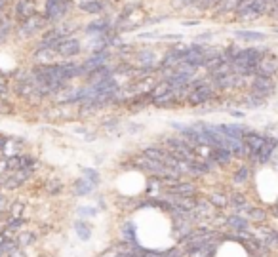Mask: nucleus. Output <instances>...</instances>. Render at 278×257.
<instances>
[{
    "label": "nucleus",
    "mask_w": 278,
    "mask_h": 257,
    "mask_svg": "<svg viewBox=\"0 0 278 257\" xmlns=\"http://www.w3.org/2000/svg\"><path fill=\"white\" fill-rule=\"evenodd\" d=\"M212 97H213L212 84H208L206 80H192L190 82V93L185 103L190 105V107H198V105H204L206 101H210Z\"/></svg>",
    "instance_id": "1"
},
{
    "label": "nucleus",
    "mask_w": 278,
    "mask_h": 257,
    "mask_svg": "<svg viewBox=\"0 0 278 257\" xmlns=\"http://www.w3.org/2000/svg\"><path fill=\"white\" fill-rule=\"evenodd\" d=\"M249 90L257 95V97H261V99H267V97H271L274 90H276V84H274V80L271 76H256V79L252 80V84H249Z\"/></svg>",
    "instance_id": "2"
},
{
    "label": "nucleus",
    "mask_w": 278,
    "mask_h": 257,
    "mask_svg": "<svg viewBox=\"0 0 278 257\" xmlns=\"http://www.w3.org/2000/svg\"><path fill=\"white\" fill-rule=\"evenodd\" d=\"M69 10V0H46L44 19L46 21H59Z\"/></svg>",
    "instance_id": "3"
},
{
    "label": "nucleus",
    "mask_w": 278,
    "mask_h": 257,
    "mask_svg": "<svg viewBox=\"0 0 278 257\" xmlns=\"http://www.w3.org/2000/svg\"><path fill=\"white\" fill-rule=\"evenodd\" d=\"M110 54L109 52H94V56L88 57L86 61H82L80 63V69H82V76H88L90 72L95 71V69H99V67H103V65H107V61H109Z\"/></svg>",
    "instance_id": "4"
},
{
    "label": "nucleus",
    "mask_w": 278,
    "mask_h": 257,
    "mask_svg": "<svg viewBox=\"0 0 278 257\" xmlns=\"http://www.w3.org/2000/svg\"><path fill=\"white\" fill-rule=\"evenodd\" d=\"M164 194L168 196H194L197 194V187L190 181H176L174 185L164 187Z\"/></svg>",
    "instance_id": "5"
},
{
    "label": "nucleus",
    "mask_w": 278,
    "mask_h": 257,
    "mask_svg": "<svg viewBox=\"0 0 278 257\" xmlns=\"http://www.w3.org/2000/svg\"><path fill=\"white\" fill-rule=\"evenodd\" d=\"M44 25H46L44 15L35 14L33 17H29L27 21H23V23H21V27H19V36H23V38H27V36L37 35L38 31H42V27H44Z\"/></svg>",
    "instance_id": "6"
},
{
    "label": "nucleus",
    "mask_w": 278,
    "mask_h": 257,
    "mask_svg": "<svg viewBox=\"0 0 278 257\" xmlns=\"http://www.w3.org/2000/svg\"><path fill=\"white\" fill-rule=\"evenodd\" d=\"M55 50H58L59 57L69 59V57H76L78 54H80L82 44H80V40H76V38H69V36H67L65 40H61V42L55 46Z\"/></svg>",
    "instance_id": "7"
},
{
    "label": "nucleus",
    "mask_w": 278,
    "mask_h": 257,
    "mask_svg": "<svg viewBox=\"0 0 278 257\" xmlns=\"http://www.w3.org/2000/svg\"><path fill=\"white\" fill-rule=\"evenodd\" d=\"M278 72V57L263 56L256 65V76H272Z\"/></svg>",
    "instance_id": "8"
},
{
    "label": "nucleus",
    "mask_w": 278,
    "mask_h": 257,
    "mask_svg": "<svg viewBox=\"0 0 278 257\" xmlns=\"http://www.w3.org/2000/svg\"><path fill=\"white\" fill-rule=\"evenodd\" d=\"M244 145H246V150H248V157H256L259 149L263 147L265 143V136L259 134V132H246L244 134Z\"/></svg>",
    "instance_id": "9"
},
{
    "label": "nucleus",
    "mask_w": 278,
    "mask_h": 257,
    "mask_svg": "<svg viewBox=\"0 0 278 257\" xmlns=\"http://www.w3.org/2000/svg\"><path fill=\"white\" fill-rule=\"evenodd\" d=\"M14 12H15V19L23 23L37 14V4H35V0H17Z\"/></svg>",
    "instance_id": "10"
},
{
    "label": "nucleus",
    "mask_w": 278,
    "mask_h": 257,
    "mask_svg": "<svg viewBox=\"0 0 278 257\" xmlns=\"http://www.w3.org/2000/svg\"><path fill=\"white\" fill-rule=\"evenodd\" d=\"M58 50L55 48H50V46H38L37 52H35V56L33 59L37 61V65H53L58 61Z\"/></svg>",
    "instance_id": "11"
},
{
    "label": "nucleus",
    "mask_w": 278,
    "mask_h": 257,
    "mask_svg": "<svg viewBox=\"0 0 278 257\" xmlns=\"http://www.w3.org/2000/svg\"><path fill=\"white\" fill-rule=\"evenodd\" d=\"M271 8V0H252L249 8L240 15L244 19H257L259 15H263Z\"/></svg>",
    "instance_id": "12"
},
{
    "label": "nucleus",
    "mask_w": 278,
    "mask_h": 257,
    "mask_svg": "<svg viewBox=\"0 0 278 257\" xmlns=\"http://www.w3.org/2000/svg\"><path fill=\"white\" fill-rule=\"evenodd\" d=\"M276 145H278V139H274L272 136H265L263 147L259 149V152H257L256 157H252V158H254V160H259L261 164L269 162V158L272 157V152H274V149H276Z\"/></svg>",
    "instance_id": "13"
},
{
    "label": "nucleus",
    "mask_w": 278,
    "mask_h": 257,
    "mask_svg": "<svg viewBox=\"0 0 278 257\" xmlns=\"http://www.w3.org/2000/svg\"><path fill=\"white\" fill-rule=\"evenodd\" d=\"M133 164L137 166V168H145V170H151L153 173H160L162 170H164V164L162 162H158V160H153V158H149V157H145L143 152L139 155V157H135L133 158Z\"/></svg>",
    "instance_id": "14"
},
{
    "label": "nucleus",
    "mask_w": 278,
    "mask_h": 257,
    "mask_svg": "<svg viewBox=\"0 0 278 257\" xmlns=\"http://www.w3.org/2000/svg\"><path fill=\"white\" fill-rule=\"evenodd\" d=\"M38 240V233H35V230H31V228H23V230H19L17 233V236H15V242H17V246L19 248H29V246H35Z\"/></svg>",
    "instance_id": "15"
},
{
    "label": "nucleus",
    "mask_w": 278,
    "mask_h": 257,
    "mask_svg": "<svg viewBox=\"0 0 278 257\" xmlns=\"http://www.w3.org/2000/svg\"><path fill=\"white\" fill-rule=\"evenodd\" d=\"M151 105H153V107H160V109H172V107H176V105H179L176 90L164 93V95H160V97H154V99L151 101Z\"/></svg>",
    "instance_id": "16"
},
{
    "label": "nucleus",
    "mask_w": 278,
    "mask_h": 257,
    "mask_svg": "<svg viewBox=\"0 0 278 257\" xmlns=\"http://www.w3.org/2000/svg\"><path fill=\"white\" fill-rule=\"evenodd\" d=\"M227 228H231V230H246V233H252L249 221L244 217V215H238V214L227 215Z\"/></svg>",
    "instance_id": "17"
},
{
    "label": "nucleus",
    "mask_w": 278,
    "mask_h": 257,
    "mask_svg": "<svg viewBox=\"0 0 278 257\" xmlns=\"http://www.w3.org/2000/svg\"><path fill=\"white\" fill-rule=\"evenodd\" d=\"M246 219L249 223H254V225H261L269 219V214H267V210L265 208H259V206H252L248 210V214H246Z\"/></svg>",
    "instance_id": "18"
},
{
    "label": "nucleus",
    "mask_w": 278,
    "mask_h": 257,
    "mask_svg": "<svg viewBox=\"0 0 278 257\" xmlns=\"http://www.w3.org/2000/svg\"><path fill=\"white\" fill-rule=\"evenodd\" d=\"M249 177H252V170H249V166L242 164L233 171L231 181H233V185H246V183L249 181Z\"/></svg>",
    "instance_id": "19"
},
{
    "label": "nucleus",
    "mask_w": 278,
    "mask_h": 257,
    "mask_svg": "<svg viewBox=\"0 0 278 257\" xmlns=\"http://www.w3.org/2000/svg\"><path fill=\"white\" fill-rule=\"evenodd\" d=\"M221 134H225L227 137H231V139H244V134L248 132V130L244 128V126H240V124H223V126H219Z\"/></svg>",
    "instance_id": "20"
},
{
    "label": "nucleus",
    "mask_w": 278,
    "mask_h": 257,
    "mask_svg": "<svg viewBox=\"0 0 278 257\" xmlns=\"http://www.w3.org/2000/svg\"><path fill=\"white\" fill-rule=\"evenodd\" d=\"M231 160H233V155L229 152L227 149H223V147H215L212 149V164H219V166H227L231 164Z\"/></svg>",
    "instance_id": "21"
},
{
    "label": "nucleus",
    "mask_w": 278,
    "mask_h": 257,
    "mask_svg": "<svg viewBox=\"0 0 278 257\" xmlns=\"http://www.w3.org/2000/svg\"><path fill=\"white\" fill-rule=\"evenodd\" d=\"M95 185H92L88 179L82 177V179H76L73 183V193L74 196H88V194L94 193Z\"/></svg>",
    "instance_id": "22"
},
{
    "label": "nucleus",
    "mask_w": 278,
    "mask_h": 257,
    "mask_svg": "<svg viewBox=\"0 0 278 257\" xmlns=\"http://www.w3.org/2000/svg\"><path fill=\"white\" fill-rule=\"evenodd\" d=\"M208 202L215 210H225L229 206V196L225 193H221V191H213V193L208 194Z\"/></svg>",
    "instance_id": "23"
},
{
    "label": "nucleus",
    "mask_w": 278,
    "mask_h": 257,
    "mask_svg": "<svg viewBox=\"0 0 278 257\" xmlns=\"http://www.w3.org/2000/svg\"><path fill=\"white\" fill-rule=\"evenodd\" d=\"M74 233L78 235V238H80V240H84V242H86V240H90V238H92V225H90V223H86L84 219H76V221H74Z\"/></svg>",
    "instance_id": "24"
},
{
    "label": "nucleus",
    "mask_w": 278,
    "mask_h": 257,
    "mask_svg": "<svg viewBox=\"0 0 278 257\" xmlns=\"http://www.w3.org/2000/svg\"><path fill=\"white\" fill-rule=\"evenodd\" d=\"M120 233H122V238H124V242H130V244H137V233H135V225L132 221H126L120 228Z\"/></svg>",
    "instance_id": "25"
},
{
    "label": "nucleus",
    "mask_w": 278,
    "mask_h": 257,
    "mask_svg": "<svg viewBox=\"0 0 278 257\" xmlns=\"http://www.w3.org/2000/svg\"><path fill=\"white\" fill-rule=\"evenodd\" d=\"M174 88H172V84H170L168 80L166 79H162V80H158L156 84H154V88L151 90V101L154 99V97H160V95H164V93H168V92H172Z\"/></svg>",
    "instance_id": "26"
},
{
    "label": "nucleus",
    "mask_w": 278,
    "mask_h": 257,
    "mask_svg": "<svg viewBox=\"0 0 278 257\" xmlns=\"http://www.w3.org/2000/svg\"><path fill=\"white\" fill-rule=\"evenodd\" d=\"M137 59H139V67H141V69H145V71H153L154 69L156 57H154L153 52H141L137 56Z\"/></svg>",
    "instance_id": "27"
},
{
    "label": "nucleus",
    "mask_w": 278,
    "mask_h": 257,
    "mask_svg": "<svg viewBox=\"0 0 278 257\" xmlns=\"http://www.w3.org/2000/svg\"><path fill=\"white\" fill-rule=\"evenodd\" d=\"M80 10L86 12V14H92V15H97L103 12V2L101 0H86L80 4Z\"/></svg>",
    "instance_id": "28"
},
{
    "label": "nucleus",
    "mask_w": 278,
    "mask_h": 257,
    "mask_svg": "<svg viewBox=\"0 0 278 257\" xmlns=\"http://www.w3.org/2000/svg\"><path fill=\"white\" fill-rule=\"evenodd\" d=\"M109 19H105V17H101V19H95V21H92L86 27V31H88L90 35H95V33H99V35H103L105 31H109Z\"/></svg>",
    "instance_id": "29"
},
{
    "label": "nucleus",
    "mask_w": 278,
    "mask_h": 257,
    "mask_svg": "<svg viewBox=\"0 0 278 257\" xmlns=\"http://www.w3.org/2000/svg\"><path fill=\"white\" fill-rule=\"evenodd\" d=\"M23 212H25V202H21V200H15V202L8 204V217H23Z\"/></svg>",
    "instance_id": "30"
},
{
    "label": "nucleus",
    "mask_w": 278,
    "mask_h": 257,
    "mask_svg": "<svg viewBox=\"0 0 278 257\" xmlns=\"http://www.w3.org/2000/svg\"><path fill=\"white\" fill-rule=\"evenodd\" d=\"M44 191L46 194H50V196H58V194L63 191V183H61L59 179H50V181H46Z\"/></svg>",
    "instance_id": "31"
},
{
    "label": "nucleus",
    "mask_w": 278,
    "mask_h": 257,
    "mask_svg": "<svg viewBox=\"0 0 278 257\" xmlns=\"http://www.w3.org/2000/svg\"><path fill=\"white\" fill-rule=\"evenodd\" d=\"M143 155L149 158H153V160L162 162V160H164V155H166V150L160 149V147H147V149L143 150Z\"/></svg>",
    "instance_id": "32"
},
{
    "label": "nucleus",
    "mask_w": 278,
    "mask_h": 257,
    "mask_svg": "<svg viewBox=\"0 0 278 257\" xmlns=\"http://www.w3.org/2000/svg\"><path fill=\"white\" fill-rule=\"evenodd\" d=\"M236 36L242 38V40H254V42H263L265 40V35L254 33V31H240V33H236Z\"/></svg>",
    "instance_id": "33"
},
{
    "label": "nucleus",
    "mask_w": 278,
    "mask_h": 257,
    "mask_svg": "<svg viewBox=\"0 0 278 257\" xmlns=\"http://www.w3.org/2000/svg\"><path fill=\"white\" fill-rule=\"evenodd\" d=\"M82 175H84V177L88 179L90 183L95 187L99 185V181H101V175H99L95 170H92V168H84V170H82Z\"/></svg>",
    "instance_id": "34"
},
{
    "label": "nucleus",
    "mask_w": 278,
    "mask_h": 257,
    "mask_svg": "<svg viewBox=\"0 0 278 257\" xmlns=\"http://www.w3.org/2000/svg\"><path fill=\"white\" fill-rule=\"evenodd\" d=\"M76 214L80 215V217H94V215L99 214V210H97V208H92V206H82L76 210Z\"/></svg>",
    "instance_id": "35"
},
{
    "label": "nucleus",
    "mask_w": 278,
    "mask_h": 257,
    "mask_svg": "<svg viewBox=\"0 0 278 257\" xmlns=\"http://www.w3.org/2000/svg\"><path fill=\"white\" fill-rule=\"evenodd\" d=\"M210 221H212L213 225H215L213 228H217V227H219V228H221V227H227V215H223V214H213Z\"/></svg>",
    "instance_id": "36"
},
{
    "label": "nucleus",
    "mask_w": 278,
    "mask_h": 257,
    "mask_svg": "<svg viewBox=\"0 0 278 257\" xmlns=\"http://www.w3.org/2000/svg\"><path fill=\"white\" fill-rule=\"evenodd\" d=\"M221 0H197V6L200 10H210V8L217 6Z\"/></svg>",
    "instance_id": "37"
},
{
    "label": "nucleus",
    "mask_w": 278,
    "mask_h": 257,
    "mask_svg": "<svg viewBox=\"0 0 278 257\" xmlns=\"http://www.w3.org/2000/svg\"><path fill=\"white\" fill-rule=\"evenodd\" d=\"M8 204H10V200H8V196H6V194L0 193V214H6Z\"/></svg>",
    "instance_id": "38"
},
{
    "label": "nucleus",
    "mask_w": 278,
    "mask_h": 257,
    "mask_svg": "<svg viewBox=\"0 0 278 257\" xmlns=\"http://www.w3.org/2000/svg\"><path fill=\"white\" fill-rule=\"evenodd\" d=\"M6 257H27V253H25V250H23V248H19V246H17V248H14V250L10 251Z\"/></svg>",
    "instance_id": "39"
},
{
    "label": "nucleus",
    "mask_w": 278,
    "mask_h": 257,
    "mask_svg": "<svg viewBox=\"0 0 278 257\" xmlns=\"http://www.w3.org/2000/svg\"><path fill=\"white\" fill-rule=\"evenodd\" d=\"M269 248H271V250H278V228H276V233H274V236H272V240L269 242Z\"/></svg>",
    "instance_id": "40"
},
{
    "label": "nucleus",
    "mask_w": 278,
    "mask_h": 257,
    "mask_svg": "<svg viewBox=\"0 0 278 257\" xmlns=\"http://www.w3.org/2000/svg\"><path fill=\"white\" fill-rule=\"evenodd\" d=\"M267 214L272 215V217H276V219H278V204H272V206H269Z\"/></svg>",
    "instance_id": "41"
},
{
    "label": "nucleus",
    "mask_w": 278,
    "mask_h": 257,
    "mask_svg": "<svg viewBox=\"0 0 278 257\" xmlns=\"http://www.w3.org/2000/svg\"><path fill=\"white\" fill-rule=\"evenodd\" d=\"M192 2H197V0H174L176 6H187V4H192Z\"/></svg>",
    "instance_id": "42"
},
{
    "label": "nucleus",
    "mask_w": 278,
    "mask_h": 257,
    "mask_svg": "<svg viewBox=\"0 0 278 257\" xmlns=\"http://www.w3.org/2000/svg\"><path fill=\"white\" fill-rule=\"evenodd\" d=\"M8 238H6V235H4V233H0V246H2V244L6 242Z\"/></svg>",
    "instance_id": "43"
},
{
    "label": "nucleus",
    "mask_w": 278,
    "mask_h": 257,
    "mask_svg": "<svg viewBox=\"0 0 278 257\" xmlns=\"http://www.w3.org/2000/svg\"><path fill=\"white\" fill-rule=\"evenodd\" d=\"M8 0H0V10H4V6H6Z\"/></svg>",
    "instance_id": "44"
},
{
    "label": "nucleus",
    "mask_w": 278,
    "mask_h": 257,
    "mask_svg": "<svg viewBox=\"0 0 278 257\" xmlns=\"http://www.w3.org/2000/svg\"><path fill=\"white\" fill-rule=\"evenodd\" d=\"M0 191H2V177H0Z\"/></svg>",
    "instance_id": "45"
}]
</instances>
